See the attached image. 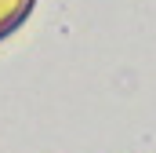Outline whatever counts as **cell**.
Segmentation results:
<instances>
[{
  "instance_id": "obj_1",
  "label": "cell",
  "mask_w": 156,
  "mask_h": 153,
  "mask_svg": "<svg viewBox=\"0 0 156 153\" xmlns=\"http://www.w3.org/2000/svg\"><path fill=\"white\" fill-rule=\"evenodd\" d=\"M33 7H37V0H0V40L22 29V22L33 15Z\"/></svg>"
}]
</instances>
